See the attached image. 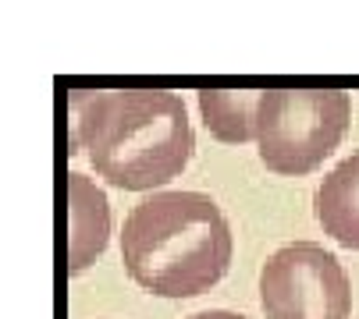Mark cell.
I'll return each instance as SVG.
<instances>
[{
	"mask_svg": "<svg viewBox=\"0 0 359 319\" xmlns=\"http://www.w3.org/2000/svg\"><path fill=\"white\" fill-rule=\"evenodd\" d=\"M317 217H320L324 234L359 252V153L345 156L320 181Z\"/></svg>",
	"mask_w": 359,
	"mask_h": 319,
	"instance_id": "6",
	"label": "cell"
},
{
	"mask_svg": "<svg viewBox=\"0 0 359 319\" xmlns=\"http://www.w3.org/2000/svg\"><path fill=\"white\" fill-rule=\"evenodd\" d=\"M352 99L338 89H267L256 106L260 160L285 178L317 171L348 135Z\"/></svg>",
	"mask_w": 359,
	"mask_h": 319,
	"instance_id": "3",
	"label": "cell"
},
{
	"mask_svg": "<svg viewBox=\"0 0 359 319\" xmlns=\"http://www.w3.org/2000/svg\"><path fill=\"white\" fill-rule=\"evenodd\" d=\"M128 277L161 298H196L217 288L231 266V227L203 192L142 199L121 224Z\"/></svg>",
	"mask_w": 359,
	"mask_h": 319,
	"instance_id": "2",
	"label": "cell"
},
{
	"mask_svg": "<svg viewBox=\"0 0 359 319\" xmlns=\"http://www.w3.org/2000/svg\"><path fill=\"white\" fill-rule=\"evenodd\" d=\"M89 153L114 188H161L185 171L196 149L185 99L164 89H114L68 96V156Z\"/></svg>",
	"mask_w": 359,
	"mask_h": 319,
	"instance_id": "1",
	"label": "cell"
},
{
	"mask_svg": "<svg viewBox=\"0 0 359 319\" xmlns=\"http://www.w3.org/2000/svg\"><path fill=\"white\" fill-rule=\"evenodd\" d=\"M111 241V202L93 178L68 171V274L79 277Z\"/></svg>",
	"mask_w": 359,
	"mask_h": 319,
	"instance_id": "5",
	"label": "cell"
},
{
	"mask_svg": "<svg viewBox=\"0 0 359 319\" xmlns=\"http://www.w3.org/2000/svg\"><path fill=\"white\" fill-rule=\"evenodd\" d=\"M256 106L260 92L256 89H203L199 92V114L207 132L217 142H252L256 139Z\"/></svg>",
	"mask_w": 359,
	"mask_h": 319,
	"instance_id": "7",
	"label": "cell"
},
{
	"mask_svg": "<svg viewBox=\"0 0 359 319\" xmlns=\"http://www.w3.org/2000/svg\"><path fill=\"white\" fill-rule=\"evenodd\" d=\"M189 319H245L242 312H228V309H207V312H196Z\"/></svg>",
	"mask_w": 359,
	"mask_h": 319,
	"instance_id": "8",
	"label": "cell"
},
{
	"mask_svg": "<svg viewBox=\"0 0 359 319\" xmlns=\"http://www.w3.org/2000/svg\"><path fill=\"white\" fill-rule=\"evenodd\" d=\"M260 302L267 319H348L352 284L324 245L292 241L264 262Z\"/></svg>",
	"mask_w": 359,
	"mask_h": 319,
	"instance_id": "4",
	"label": "cell"
}]
</instances>
